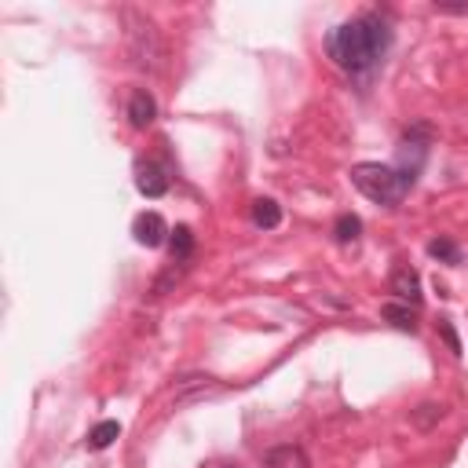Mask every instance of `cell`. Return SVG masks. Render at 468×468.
Returning a JSON list of instances; mask_svg holds the SVG:
<instances>
[{
    "instance_id": "cell-8",
    "label": "cell",
    "mask_w": 468,
    "mask_h": 468,
    "mask_svg": "<svg viewBox=\"0 0 468 468\" xmlns=\"http://www.w3.org/2000/svg\"><path fill=\"white\" fill-rule=\"evenodd\" d=\"M381 315H384L395 329H402V333H414V329H418V311L410 308V304H384Z\"/></svg>"
},
{
    "instance_id": "cell-10",
    "label": "cell",
    "mask_w": 468,
    "mask_h": 468,
    "mask_svg": "<svg viewBox=\"0 0 468 468\" xmlns=\"http://www.w3.org/2000/svg\"><path fill=\"white\" fill-rule=\"evenodd\" d=\"M168 249H172V260H191V253H194V234H191V227H176L172 234H168Z\"/></svg>"
},
{
    "instance_id": "cell-3",
    "label": "cell",
    "mask_w": 468,
    "mask_h": 468,
    "mask_svg": "<svg viewBox=\"0 0 468 468\" xmlns=\"http://www.w3.org/2000/svg\"><path fill=\"white\" fill-rule=\"evenodd\" d=\"M132 234H136V242H140V246L158 249V246L168 242V234H172V230H168V223H165L161 212H140L136 223H132Z\"/></svg>"
},
{
    "instance_id": "cell-7",
    "label": "cell",
    "mask_w": 468,
    "mask_h": 468,
    "mask_svg": "<svg viewBox=\"0 0 468 468\" xmlns=\"http://www.w3.org/2000/svg\"><path fill=\"white\" fill-rule=\"evenodd\" d=\"M264 468H311V457L304 454V446H292V443H285V446L267 450Z\"/></svg>"
},
{
    "instance_id": "cell-15",
    "label": "cell",
    "mask_w": 468,
    "mask_h": 468,
    "mask_svg": "<svg viewBox=\"0 0 468 468\" xmlns=\"http://www.w3.org/2000/svg\"><path fill=\"white\" fill-rule=\"evenodd\" d=\"M439 333H443V340H446V347L454 351V356H461V340H457V333H454V326H450L446 319L439 322Z\"/></svg>"
},
{
    "instance_id": "cell-16",
    "label": "cell",
    "mask_w": 468,
    "mask_h": 468,
    "mask_svg": "<svg viewBox=\"0 0 468 468\" xmlns=\"http://www.w3.org/2000/svg\"><path fill=\"white\" fill-rule=\"evenodd\" d=\"M436 12H468V4H436Z\"/></svg>"
},
{
    "instance_id": "cell-9",
    "label": "cell",
    "mask_w": 468,
    "mask_h": 468,
    "mask_svg": "<svg viewBox=\"0 0 468 468\" xmlns=\"http://www.w3.org/2000/svg\"><path fill=\"white\" fill-rule=\"evenodd\" d=\"M253 223L264 227V230L278 227V223H282V205H278L274 198H256V202H253Z\"/></svg>"
},
{
    "instance_id": "cell-4",
    "label": "cell",
    "mask_w": 468,
    "mask_h": 468,
    "mask_svg": "<svg viewBox=\"0 0 468 468\" xmlns=\"http://www.w3.org/2000/svg\"><path fill=\"white\" fill-rule=\"evenodd\" d=\"M388 289L395 292V301H399V304H414V308L421 304V274H418L414 267H406V264L395 267Z\"/></svg>"
},
{
    "instance_id": "cell-2",
    "label": "cell",
    "mask_w": 468,
    "mask_h": 468,
    "mask_svg": "<svg viewBox=\"0 0 468 468\" xmlns=\"http://www.w3.org/2000/svg\"><path fill=\"white\" fill-rule=\"evenodd\" d=\"M351 184H356V191L366 194L370 202L395 209L410 194V187H414V172L392 168L381 161H359V165H351Z\"/></svg>"
},
{
    "instance_id": "cell-13",
    "label": "cell",
    "mask_w": 468,
    "mask_h": 468,
    "mask_svg": "<svg viewBox=\"0 0 468 468\" xmlns=\"http://www.w3.org/2000/svg\"><path fill=\"white\" fill-rule=\"evenodd\" d=\"M443 414H446V406H439V402H425V406L414 410V425H418V428H432Z\"/></svg>"
},
{
    "instance_id": "cell-6",
    "label": "cell",
    "mask_w": 468,
    "mask_h": 468,
    "mask_svg": "<svg viewBox=\"0 0 468 468\" xmlns=\"http://www.w3.org/2000/svg\"><path fill=\"white\" fill-rule=\"evenodd\" d=\"M154 117H158V103H154V95H150L147 88H136V92L129 95V122H132V129H147V125H154Z\"/></svg>"
},
{
    "instance_id": "cell-1",
    "label": "cell",
    "mask_w": 468,
    "mask_h": 468,
    "mask_svg": "<svg viewBox=\"0 0 468 468\" xmlns=\"http://www.w3.org/2000/svg\"><path fill=\"white\" fill-rule=\"evenodd\" d=\"M392 44V26L381 19V15H359V19H347L340 22L337 30H329L326 37V48H329V58L347 70V74H366L374 70L384 51Z\"/></svg>"
},
{
    "instance_id": "cell-11",
    "label": "cell",
    "mask_w": 468,
    "mask_h": 468,
    "mask_svg": "<svg viewBox=\"0 0 468 468\" xmlns=\"http://www.w3.org/2000/svg\"><path fill=\"white\" fill-rule=\"evenodd\" d=\"M333 234H337V242H340V246H347V242H359V234H363V220H359V216H351V212H344V216H337Z\"/></svg>"
},
{
    "instance_id": "cell-12",
    "label": "cell",
    "mask_w": 468,
    "mask_h": 468,
    "mask_svg": "<svg viewBox=\"0 0 468 468\" xmlns=\"http://www.w3.org/2000/svg\"><path fill=\"white\" fill-rule=\"evenodd\" d=\"M117 436H122V425H117V421H99V425L92 428V436H88V446H92V450H106Z\"/></svg>"
},
{
    "instance_id": "cell-14",
    "label": "cell",
    "mask_w": 468,
    "mask_h": 468,
    "mask_svg": "<svg viewBox=\"0 0 468 468\" xmlns=\"http://www.w3.org/2000/svg\"><path fill=\"white\" fill-rule=\"evenodd\" d=\"M428 256H436V260H443V264H457V260H461V249H457L450 238H436V242H428Z\"/></svg>"
},
{
    "instance_id": "cell-5",
    "label": "cell",
    "mask_w": 468,
    "mask_h": 468,
    "mask_svg": "<svg viewBox=\"0 0 468 468\" xmlns=\"http://www.w3.org/2000/svg\"><path fill=\"white\" fill-rule=\"evenodd\" d=\"M136 187H140L143 198H161V194L168 191V176L161 172V165L140 161V165H136Z\"/></svg>"
}]
</instances>
